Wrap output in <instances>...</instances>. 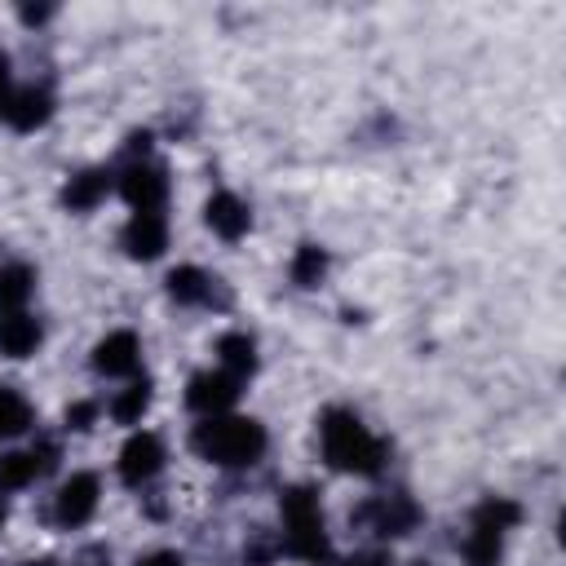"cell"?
Here are the masks:
<instances>
[{"label": "cell", "instance_id": "d6986e66", "mask_svg": "<svg viewBox=\"0 0 566 566\" xmlns=\"http://www.w3.org/2000/svg\"><path fill=\"white\" fill-rule=\"evenodd\" d=\"M35 287V274L27 265H0V314H22L27 296Z\"/></svg>", "mask_w": 566, "mask_h": 566}, {"label": "cell", "instance_id": "8992f818", "mask_svg": "<svg viewBox=\"0 0 566 566\" xmlns=\"http://www.w3.org/2000/svg\"><path fill=\"white\" fill-rule=\"evenodd\" d=\"M119 195L133 203V212H159L168 195V177L155 164H128V172L119 177Z\"/></svg>", "mask_w": 566, "mask_h": 566}, {"label": "cell", "instance_id": "5bb4252c", "mask_svg": "<svg viewBox=\"0 0 566 566\" xmlns=\"http://www.w3.org/2000/svg\"><path fill=\"white\" fill-rule=\"evenodd\" d=\"M53 469V447H40V451H13V455H4L0 460V486H27V482H35L40 473H49Z\"/></svg>", "mask_w": 566, "mask_h": 566}, {"label": "cell", "instance_id": "ffe728a7", "mask_svg": "<svg viewBox=\"0 0 566 566\" xmlns=\"http://www.w3.org/2000/svg\"><path fill=\"white\" fill-rule=\"evenodd\" d=\"M27 429H31V402L18 389L0 385V438H18Z\"/></svg>", "mask_w": 566, "mask_h": 566}, {"label": "cell", "instance_id": "44dd1931", "mask_svg": "<svg viewBox=\"0 0 566 566\" xmlns=\"http://www.w3.org/2000/svg\"><path fill=\"white\" fill-rule=\"evenodd\" d=\"M146 407H150V380H133V385L119 389V398L111 402V416H115L119 424H137V420L146 416Z\"/></svg>", "mask_w": 566, "mask_h": 566}, {"label": "cell", "instance_id": "e0dca14e", "mask_svg": "<svg viewBox=\"0 0 566 566\" xmlns=\"http://www.w3.org/2000/svg\"><path fill=\"white\" fill-rule=\"evenodd\" d=\"M168 296H172L177 305H203V301L212 296V279H208L199 265H177V270L168 274Z\"/></svg>", "mask_w": 566, "mask_h": 566}, {"label": "cell", "instance_id": "ac0fdd59", "mask_svg": "<svg viewBox=\"0 0 566 566\" xmlns=\"http://www.w3.org/2000/svg\"><path fill=\"white\" fill-rule=\"evenodd\" d=\"M217 354H221L226 376H234V380L256 371V345H252V336H243V332H226V336L217 340Z\"/></svg>", "mask_w": 566, "mask_h": 566}, {"label": "cell", "instance_id": "4316f807", "mask_svg": "<svg viewBox=\"0 0 566 566\" xmlns=\"http://www.w3.org/2000/svg\"><path fill=\"white\" fill-rule=\"evenodd\" d=\"M4 517H9V509H4V500H0V531H4Z\"/></svg>", "mask_w": 566, "mask_h": 566}, {"label": "cell", "instance_id": "cb8c5ba5", "mask_svg": "<svg viewBox=\"0 0 566 566\" xmlns=\"http://www.w3.org/2000/svg\"><path fill=\"white\" fill-rule=\"evenodd\" d=\"M9 102H13V88H9V57L0 53V119H4Z\"/></svg>", "mask_w": 566, "mask_h": 566}, {"label": "cell", "instance_id": "7c38bea8", "mask_svg": "<svg viewBox=\"0 0 566 566\" xmlns=\"http://www.w3.org/2000/svg\"><path fill=\"white\" fill-rule=\"evenodd\" d=\"M49 115H53V97H49V88H13V102H9V111H4V119L18 128V133H31V128H40V124H49Z\"/></svg>", "mask_w": 566, "mask_h": 566}, {"label": "cell", "instance_id": "603a6c76", "mask_svg": "<svg viewBox=\"0 0 566 566\" xmlns=\"http://www.w3.org/2000/svg\"><path fill=\"white\" fill-rule=\"evenodd\" d=\"M93 420H97V407H93V402H75V407H66V424H71L75 433H84Z\"/></svg>", "mask_w": 566, "mask_h": 566}, {"label": "cell", "instance_id": "83f0119b", "mask_svg": "<svg viewBox=\"0 0 566 566\" xmlns=\"http://www.w3.org/2000/svg\"><path fill=\"white\" fill-rule=\"evenodd\" d=\"M31 566H53V562H31Z\"/></svg>", "mask_w": 566, "mask_h": 566}, {"label": "cell", "instance_id": "2e32d148", "mask_svg": "<svg viewBox=\"0 0 566 566\" xmlns=\"http://www.w3.org/2000/svg\"><path fill=\"white\" fill-rule=\"evenodd\" d=\"M106 190H111V172H106V168H88V172H80V177L66 181L62 203H66L71 212H88L93 203L106 199Z\"/></svg>", "mask_w": 566, "mask_h": 566}, {"label": "cell", "instance_id": "3957f363", "mask_svg": "<svg viewBox=\"0 0 566 566\" xmlns=\"http://www.w3.org/2000/svg\"><path fill=\"white\" fill-rule=\"evenodd\" d=\"M279 509H283V539H287V553H292V557H305V562H323L332 548H327L318 495H314L310 486H292V491H283Z\"/></svg>", "mask_w": 566, "mask_h": 566}, {"label": "cell", "instance_id": "6da1fadb", "mask_svg": "<svg viewBox=\"0 0 566 566\" xmlns=\"http://www.w3.org/2000/svg\"><path fill=\"white\" fill-rule=\"evenodd\" d=\"M318 438H323V460L336 469V473H358V478H371L380 473L385 464V442L345 407H332L318 424Z\"/></svg>", "mask_w": 566, "mask_h": 566}, {"label": "cell", "instance_id": "7402d4cb", "mask_svg": "<svg viewBox=\"0 0 566 566\" xmlns=\"http://www.w3.org/2000/svg\"><path fill=\"white\" fill-rule=\"evenodd\" d=\"M323 274H327V252H323V248H314V243H301V248H296V256H292V283L314 287Z\"/></svg>", "mask_w": 566, "mask_h": 566}, {"label": "cell", "instance_id": "484cf974", "mask_svg": "<svg viewBox=\"0 0 566 566\" xmlns=\"http://www.w3.org/2000/svg\"><path fill=\"white\" fill-rule=\"evenodd\" d=\"M49 18V9H22V22H44Z\"/></svg>", "mask_w": 566, "mask_h": 566}, {"label": "cell", "instance_id": "7a4b0ae2", "mask_svg": "<svg viewBox=\"0 0 566 566\" xmlns=\"http://www.w3.org/2000/svg\"><path fill=\"white\" fill-rule=\"evenodd\" d=\"M195 451L208 460V464H221V469H248L261 460L265 451V429L248 416H208L203 424H195L190 433Z\"/></svg>", "mask_w": 566, "mask_h": 566}, {"label": "cell", "instance_id": "5b68a950", "mask_svg": "<svg viewBox=\"0 0 566 566\" xmlns=\"http://www.w3.org/2000/svg\"><path fill=\"white\" fill-rule=\"evenodd\" d=\"M164 469V442L155 438V433H133L124 447H119V478L128 482V486H142V482H150L155 473Z\"/></svg>", "mask_w": 566, "mask_h": 566}, {"label": "cell", "instance_id": "30bf717a", "mask_svg": "<svg viewBox=\"0 0 566 566\" xmlns=\"http://www.w3.org/2000/svg\"><path fill=\"white\" fill-rule=\"evenodd\" d=\"M137 358H142V345L133 332H111L93 349V367L102 376H128V371H137Z\"/></svg>", "mask_w": 566, "mask_h": 566}, {"label": "cell", "instance_id": "9c48e42d", "mask_svg": "<svg viewBox=\"0 0 566 566\" xmlns=\"http://www.w3.org/2000/svg\"><path fill=\"white\" fill-rule=\"evenodd\" d=\"M124 248L133 261H155L168 248V221L164 212H133V221L124 226Z\"/></svg>", "mask_w": 566, "mask_h": 566}, {"label": "cell", "instance_id": "8fae6325", "mask_svg": "<svg viewBox=\"0 0 566 566\" xmlns=\"http://www.w3.org/2000/svg\"><path fill=\"white\" fill-rule=\"evenodd\" d=\"M203 221L212 226V234H221V239H239V234L248 230L252 212H248V203H243L239 195L217 190V195L208 199V208H203Z\"/></svg>", "mask_w": 566, "mask_h": 566}, {"label": "cell", "instance_id": "52a82bcc", "mask_svg": "<svg viewBox=\"0 0 566 566\" xmlns=\"http://www.w3.org/2000/svg\"><path fill=\"white\" fill-rule=\"evenodd\" d=\"M97 478L93 473H75L71 482H62V491H57V504H53V517H57V526H84L88 517H93V509H97Z\"/></svg>", "mask_w": 566, "mask_h": 566}, {"label": "cell", "instance_id": "9a60e30c", "mask_svg": "<svg viewBox=\"0 0 566 566\" xmlns=\"http://www.w3.org/2000/svg\"><path fill=\"white\" fill-rule=\"evenodd\" d=\"M40 345V323L31 314H0V354L27 358Z\"/></svg>", "mask_w": 566, "mask_h": 566}, {"label": "cell", "instance_id": "ba28073f", "mask_svg": "<svg viewBox=\"0 0 566 566\" xmlns=\"http://www.w3.org/2000/svg\"><path fill=\"white\" fill-rule=\"evenodd\" d=\"M239 398V380L234 376H226V371H199V376H190V385H186V402L195 407V411H203V416H226V407Z\"/></svg>", "mask_w": 566, "mask_h": 566}, {"label": "cell", "instance_id": "4fadbf2b", "mask_svg": "<svg viewBox=\"0 0 566 566\" xmlns=\"http://www.w3.org/2000/svg\"><path fill=\"white\" fill-rule=\"evenodd\" d=\"M363 517L371 522V531L376 535H407L411 526H416V504L411 500H402V495H389V500H376V504H367L363 509Z\"/></svg>", "mask_w": 566, "mask_h": 566}, {"label": "cell", "instance_id": "277c9868", "mask_svg": "<svg viewBox=\"0 0 566 566\" xmlns=\"http://www.w3.org/2000/svg\"><path fill=\"white\" fill-rule=\"evenodd\" d=\"M517 517H522V509L513 500H504V495L482 500L478 513H473V531L464 539L469 566H495L500 562V548H504V535L517 526Z\"/></svg>", "mask_w": 566, "mask_h": 566}, {"label": "cell", "instance_id": "d4e9b609", "mask_svg": "<svg viewBox=\"0 0 566 566\" xmlns=\"http://www.w3.org/2000/svg\"><path fill=\"white\" fill-rule=\"evenodd\" d=\"M137 566H186L177 553H150V557H142Z\"/></svg>", "mask_w": 566, "mask_h": 566}]
</instances>
